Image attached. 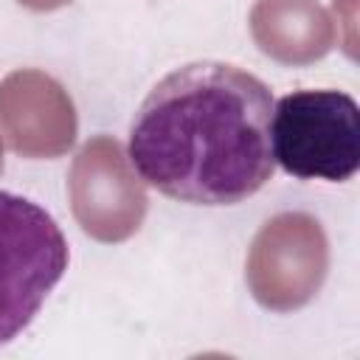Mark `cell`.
Instances as JSON below:
<instances>
[{"instance_id": "9c48e42d", "label": "cell", "mask_w": 360, "mask_h": 360, "mask_svg": "<svg viewBox=\"0 0 360 360\" xmlns=\"http://www.w3.org/2000/svg\"><path fill=\"white\" fill-rule=\"evenodd\" d=\"M0 172H3V146H0Z\"/></svg>"}, {"instance_id": "7a4b0ae2", "label": "cell", "mask_w": 360, "mask_h": 360, "mask_svg": "<svg viewBox=\"0 0 360 360\" xmlns=\"http://www.w3.org/2000/svg\"><path fill=\"white\" fill-rule=\"evenodd\" d=\"M270 141L287 174L343 183L360 169V107L343 90H295L273 104Z\"/></svg>"}, {"instance_id": "ba28073f", "label": "cell", "mask_w": 360, "mask_h": 360, "mask_svg": "<svg viewBox=\"0 0 360 360\" xmlns=\"http://www.w3.org/2000/svg\"><path fill=\"white\" fill-rule=\"evenodd\" d=\"M17 3H22L25 8H34V11H53V8H62L70 0H17Z\"/></svg>"}, {"instance_id": "3957f363", "label": "cell", "mask_w": 360, "mask_h": 360, "mask_svg": "<svg viewBox=\"0 0 360 360\" xmlns=\"http://www.w3.org/2000/svg\"><path fill=\"white\" fill-rule=\"evenodd\" d=\"M68 270V242L37 202L0 188V346L39 312Z\"/></svg>"}, {"instance_id": "277c9868", "label": "cell", "mask_w": 360, "mask_h": 360, "mask_svg": "<svg viewBox=\"0 0 360 360\" xmlns=\"http://www.w3.org/2000/svg\"><path fill=\"white\" fill-rule=\"evenodd\" d=\"M329 270V242L321 222L304 211L276 214L248 253V287L273 312H292L315 298Z\"/></svg>"}, {"instance_id": "5b68a950", "label": "cell", "mask_w": 360, "mask_h": 360, "mask_svg": "<svg viewBox=\"0 0 360 360\" xmlns=\"http://www.w3.org/2000/svg\"><path fill=\"white\" fill-rule=\"evenodd\" d=\"M68 191L76 222L98 242H124L143 222V183L110 135H96L76 152Z\"/></svg>"}, {"instance_id": "52a82bcc", "label": "cell", "mask_w": 360, "mask_h": 360, "mask_svg": "<svg viewBox=\"0 0 360 360\" xmlns=\"http://www.w3.org/2000/svg\"><path fill=\"white\" fill-rule=\"evenodd\" d=\"M250 34L259 51L281 65H309L335 45V25L315 0H256Z\"/></svg>"}, {"instance_id": "6da1fadb", "label": "cell", "mask_w": 360, "mask_h": 360, "mask_svg": "<svg viewBox=\"0 0 360 360\" xmlns=\"http://www.w3.org/2000/svg\"><path fill=\"white\" fill-rule=\"evenodd\" d=\"M270 87L228 62H188L143 98L129 163L160 194L188 205H236L276 169Z\"/></svg>"}, {"instance_id": "8992f818", "label": "cell", "mask_w": 360, "mask_h": 360, "mask_svg": "<svg viewBox=\"0 0 360 360\" xmlns=\"http://www.w3.org/2000/svg\"><path fill=\"white\" fill-rule=\"evenodd\" d=\"M0 135L22 158H59L76 141L68 90L42 70L22 68L0 82Z\"/></svg>"}]
</instances>
